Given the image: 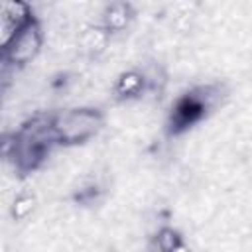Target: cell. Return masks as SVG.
Wrapping results in <instances>:
<instances>
[{
	"instance_id": "1",
	"label": "cell",
	"mask_w": 252,
	"mask_h": 252,
	"mask_svg": "<svg viewBox=\"0 0 252 252\" xmlns=\"http://www.w3.org/2000/svg\"><path fill=\"white\" fill-rule=\"evenodd\" d=\"M98 124H100V116L96 110L79 108V110H71L67 114H61L53 122V130H55L57 142L75 144V142H83L89 136H93L96 132Z\"/></svg>"
},
{
	"instance_id": "2",
	"label": "cell",
	"mask_w": 252,
	"mask_h": 252,
	"mask_svg": "<svg viewBox=\"0 0 252 252\" xmlns=\"http://www.w3.org/2000/svg\"><path fill=\"white\" fill-rule=\"evenodd\" d=\"M41 45V33H39V28L30 22L28 26H24L6 47V57L12 61V63H26L30 61L37 49Z\"/></svg>"
},
{
	"instance_id": "3",
	"label": "cell",
	"mask_w": 252,
	"mask_h": 252,
	"mask_svg": "<svg viewBox=\"0 0 252 252\" xmlns=\"http://www.w3.org/2000/svg\"><path fill=\"white\" fill-rule=\"evenodd\" d=\"M30 20V8L24 2H6L2 8V43L8 45L12 41V37L24 28L28 26Z\"/></svg>"
},
{
	"instance_id": "4",
	"label": "cell",
	"mask_w": 252,
	"mask_h": 252,
	"mask_svg": "<svg viewBox=\"0 0 252 252\" xmlns=\"http://www.w3.org/2000/svg\"><path fill=\"white\" fill-rule=\"evenodd\" d=\"M128 18H130V12H128V6L126 4H112L104 12V26H106V30L118 32V30H124L126 28Z\"/></svg>"
},
{
	"instance_id": "5",
	"label": "cell",
	"mask_w": 252,
	"mask_h": 252,
	"mask_svg": "<svg viewBox=\"0 0 252 252\" xmlns=\"http://www.w3.org/2000/svg\"><path fill=\"white\" fill-rule=\"evenodd\" d=\"M142 87H144V77H142L140 73L128 71V73H124V75L118 79V83H116V93H118L120 96H134V94H138V93L142 91Z\"/></svg>"
},
{
	"instance_id": "6",
	"label": "cell",
	"mask_w": 252,
	"mask_h": 252,
	"mask_svg": "<svg viewBox=\"0 0 252 252\" xmlns=\"http://www.w3.org/2000/svg\"><path fill=\"white\" fill-rule=\"evenodd\" d=\"M177 246H181V240H179V236H177L175 230L163 228L158 234V250L159 252H173Z\"/></svg>"
},
{
	"instance_id": "7",
	"label": "cell",
	"mask_w": 252,
	"mask_h": 252,
	"mask_svg": "<svg viewBox=\"0 0 252 252\" xmlns=\"http://www.w3.org/2000/svg\"><path fill=\"white\" fill-rule=\"evenodd\" d=\"M33 207V199L32 197H22L16 201V207H14V217H26Z\"/></svg>"
},
{
	"instance_id": "8",
	"label": "cell",
	"mask_w": 252,
	"mask_h": 252,
	"mask_svg": "<svg viewBox=\"0 0 252 252\" xmlns=\"http://www.w3.org/2000/svg\"><path fill=\"white\" fill-rule=\"evenodd\" d=\"M173 252H187V250H185V248H183V246H177V248H175V250H173Z\"/></svg>"
}]
</instances>
